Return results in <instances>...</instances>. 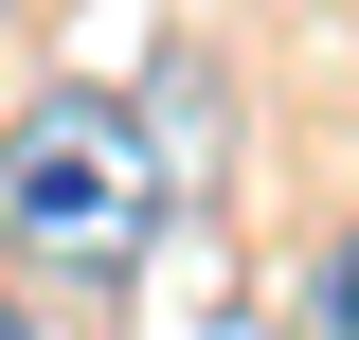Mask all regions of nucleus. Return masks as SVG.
I'll list each match as a JSON object with an SVG mask.
<instances>
[{
    "instance_id": "obj_1",
    "label": "nucleus",
    "mask_w": 359,
    "mask_h": 340,
    "mask_svg": "<svg viewBox=\"0 0 359 340\" xmlns=\"http://www.w3.org/2000/svg\"><path fill=\"white\" fill-rule=\"evenodd\" d=\"M144 233H162V143H144L126 90H36L0 126V269H54V287H126Z\"/></svg>"
},
{
    "instance_id": "obj_2",
    "label": "nucleus",
    "mask_w": 359,
    "mask_h": 340,
    "mask_svg": "<svg viewBox=\"0 0 359 340\" xmlns=\"http://www.w3.org/2000/svg\"><path fill=\"white\" fill-rule=\"evenodd\" d=\"M306 340H359V215L306 251Z\"/></svg>"
},
{
    "instance_id": "obj_3",
    "label": "nucleus",
    "mask_w": 359,
    "mask_h": 340,
    "mask_svg": "<svg viewBox=\"0 0 359 340\" xmlns=\"http://www.w3.org/2000/svg\"><path fill=\"white\" fill-rule=\"evenodd\" d=\"M0 340H36V304H18V269H0Z\"/></svg>"
}]
</instances>
